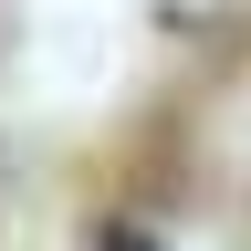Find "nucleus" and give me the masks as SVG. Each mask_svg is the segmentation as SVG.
I'll return each mask as SVG.
<instances>
[{"instance_id":"1","label":"nucleus","mask_w":251,"mask_h":251,"mask_svg":"<svg viewBox=\"0 0 251 251\" xmlns=\"http://www.w3.org/2000/svg\"><path fill=\"white\" fill-rule=\"evenodd\" d=\"M105 251H157V241H136V230H105Z\"/></svg>"}]
</instances>
